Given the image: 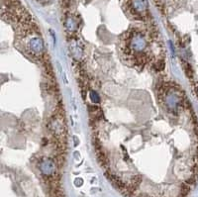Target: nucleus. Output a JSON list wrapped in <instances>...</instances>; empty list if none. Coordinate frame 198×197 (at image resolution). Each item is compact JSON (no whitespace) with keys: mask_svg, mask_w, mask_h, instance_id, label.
Listing matches in <instances>:
<instances>
[{"mask_svg":"<svg viewBox=\"0 0 198 197\" xmlns=\"http://www.w3.org/2000/svg\"><path fill=\"white\" fill-rule=\"evenodd\" d=\"M124 38L122 53L127 55V60L132 61L135 65H144L149 61L150 53L148 50L152 44L150 36H146V32L139 30L130 31Z\"/></svg>","mask_w":198,"mask_h":197,"instance_id":"nucleus-1","label":"nucleus"}]
</instances>
